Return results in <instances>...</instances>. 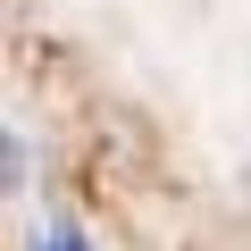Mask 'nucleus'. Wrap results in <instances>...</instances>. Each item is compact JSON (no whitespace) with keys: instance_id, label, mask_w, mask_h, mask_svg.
<instances>
[{"instance_id":"obj_1","label":"nucleus","mask_w":251,"mask_h":251,"mask_svg":"<svg viewBox=\"0 0 251 251\" xmlns=\"http://www.w3.org/2000/svg\"><path fill=\"white\" fill-rule=\"evenodd\" d=\"M42 251H84V243H75V234H50V243H42Z\"/></svg>"}]
</instances>
